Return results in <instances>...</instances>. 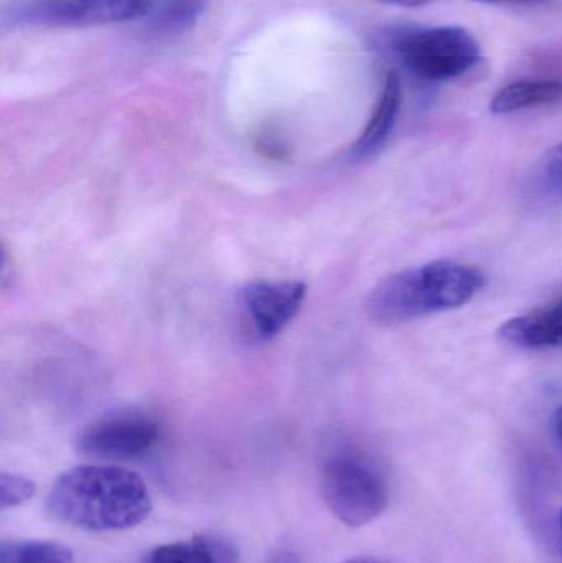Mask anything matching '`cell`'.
<instances>
[{
  "label": "cell",
  "instance_id": "obj_1",
  "mask_svg": "<svg viewBox=\"0 0 562 563\" xmlns=\"http://www.w3.org/2000/svg\"><path fill=\"white\" fill-rule=\"evenodd\" d=\"M59 522L91 532L124 531L152 511L147 485L137 473L114 465H79L62 473L46 498Z\"/></svg>",
  "mask_w": 562,
  "mask_h": 563
},
{
  "label": "cell",
  "instance_id": "obj_2",
  "mask_svg": "<svg viewBox=\"0 0 562 563\" xmlns=\"http://www.w3.org/2000/svg\"><path fill=\"white\" fill-rule=\"evenodd\" d=\"M484 285L485 276L477 267L438 261L401 271L379 282L366 298V311L376 323H405L462 307Z\"/></svg>",
  "mask_w": 562,
  "mask_h": 563
},
{
  "label": "cell",
  "instance_id": "obj_3",
  "mask_svg": "<svg viewBox=\"0 0 562 563\" xmlns=\"http://www.w3.org/2000/svg\"><path fill=\"white\" fill-rule=\"evenodd\" d=\"M323 501L350 528H362L383 515L389 503L388 479L370 453L339 445L327 453L320 468Z\"/></svg>",
  "mask_w": 562,
  "mask_h": 563
},
{
  "label": "cell",
  "instance_id": "obj_4",
  "mask_svg": "<svg viewBox=\"0 0 562 563\" xmlns=\"http://www.w3.org/2000/svg\"><path fill=\"white\" fill-rule=\"evenodd\" d=\"M392 55L425 82L461 78L481 65L482 48L464 26H401L386 36Z\"/></svg>",
  "mask_w": 562,
  "mask_h": 563
},
{
  "label": "cell",
  "instance_id": "obj_5",
  "mask_svg": "<svg viewBox=\"0 0 562 563\" xmlns=\"http://www.w3.org/2000/svg\"><path fill=\"white\" fill-rule=\"evenodd\" d=\"M155 0H26L3 16L10 26H88L142 19Z\"/></svg>",
  "mask_w": 562,
  "mask_h": 563
},
{
  "label": "cell",
  "instance_id": "obj_6",
  "mask_svg": "<svg viewBox=\"0 0 562 563\" xmlns=\"http://www.w3.org/2000/svg\"><path fill=\"white\" fill-rule=\"evenodd\" d=\"M307 285L300 280H253L236 294L240 331L250 341L279 334L299 313Z\"/></svg>",
  "mask_w": 562,
  "mask_h": 563
},
{
  "label": "cell",
  "instance_id": "obj_7",
  "mask_svg": "<svg viewBox=\"0 0 562 563\" xmlns=\"http://www.w3.org/2000/svg\"><path fill=\"white\" fill-rule=\"evenodd\" d=\"M161 437V423L142 410H121L79 430L75 446L98 460H132L145 455Z\"/></svg>",
  "mask_w": 562,
  "mask_h": 563
},
{
  "label": "cell",
  "instance_id": "obj_8",
  "mask_svg": "<svg viewBox=\"0 0 562 563\" xmlns=\"http://www.w3.org/2000/svg\"><path fill=\"white\" fill-rule=\"evenodd\" d=\"M502 340L521 350L562 346V297L537 310L510 318L498 330Z\"/></svg>",
  "mask_w": 562,
  "mask_h": 563
},
{
  "label": "cell",
  "instance_id": "obj_9",
  "mask_svg": "<svg viewBox=\"0 0 562 563\" xmlns=\"http://www.w3.org/2000/svg\"><path fill=\"white\" fill-rule=\"evenodd\" d=\"M141 563H240V551L223 536L200 534L158 545Z\"/></svg>",
  "mask_w": 562,
  "mask_h": 563
},
{
  "label": "cell",
  "instance_id": "obj_10",
  "mask_svg": "<svg viewBox=\"0 0 562 563\" xmlns=\"http://www.w3.org/2000/svg\"><path fill=\"white\" fill-rule=\"evenodd\" d=\"M401 78L398 73L389 71L379 95L378 104L373 111L372 119L366 124L365 131L353 145L352 154L359 158L375 154L386 141L395 128L401 108Z\"/></svg>",
  "mask_w": 562,
  "mask_h": 563
},
{
  "label": "cell",
  "instance_id": "obj_11",
  "mask_svg": "<svg viewBox=\"0 0 562 563\" xmlns=\"http://www.w3.org/2000/svg\"><path fill=\"white\" fill-rule=\"evenodd\" d=\"M562 99L561 79H520L504 86L492 98L494 114H515L527 109L553 104Z\"/></svg>",
  "mask_w": 562,
  "mask_h": 563
},
{
  "label": "cell",
  "instance_id": "obj_12",
  "mask_svg": "<svg viewBox=\"0 0 562 563\" xmlns=\"http://www.w3.org/2000/svg\"><path fill=\"white\" fill-rule=\"evenodd\" d=\"M210 0H164L154 10L148 33L157 40H172L185 35L197 25Z\"/></svg>",
  "mask_w": 562,
  "mask_h": 563
},
{
  "label": "cell",
  "instance_id": "obj_13",
  "mask_svg": "<svg viewBox=\"0 0 562 563\" xmlns=\"http://www.w3.org/2000/svg\"><path fill=\"white\" fill-rule=\"evenodd\" d=\"M75 555L66 545L53 541H3L0 563H73Z\"/></svg>",
  "mask_w": 562,
  "mask_h": 563
},
{
  "label": "cell",
  "instance_id": "obj_14",
  "mask_svg": "<svg viewBox=\"0 0 562 563\" xmlns=\"http://www.w3.org/2000/svg\"><path fill=\"white\" fill-rule=\"evenodd\" d=\"M36 486L32 479L19 473H0V508H19L35 496Z\"/></svg>",
  "mask_w": 562,
  "mask_h": 563
},
{
  "label": "cell",
  "instance_id": "obj_15",
  "mask_svg": "<svg viewBox=\"0 0 562 563\" xmlns=\"http://www.w3.org/2000/svg\"><path fill=\"white\" fill-rule=\"evenodd\" d=\"M537 184L548 197L562 200V144L550 148L540 162Z\"/></svg>",
  "mask_w": 562,
  "mask_h": 563
},
{
  "label": "cell",
  "instance_id": "obj_16",
  "mask_svg": "<svg viewBox=\"0 0 562 563\" xmlns=\"http://www.w3.org/2000/svg\"><path fill=\"white\" fill-rule=\"evenodd\" d=\"M264 563H300V561L293 551L280 549V551L273 552Z\"/></svg>",
  "mask_w": 562,
  "mask_h": 563
},
{
  "label": "cell",
  "instance_id": "obj_17",
  "mask_svg": "<svg viewBox=\"0 0 562 563\" xmlns=\"http://www.w3.org/2000/svg\"><path fill=\"white\" fill-rule=\"evenodd\" d=\"M382 3H388V5L406 7V9H415V7L428 5V3L434 2V0H378Z\"/></svg>",
  "mask_w": 562,
  "mask_h": 563
},
{
  "label": "cell",
  "instance_id": "obj_18",
  "mask_svg": "<svg viewBox=\"0 0 562 563\" xmlns=\"http://www.w3.org/2000/svg\"><path fill=\"white\" fill-rule=\"evenodd\" d=\"M475 2L497 3V5H531V3H543L547 0H475Z\"/></svg>",
  "mask_w": 562,
  "mask_h": 563
},
{
  "label": "cell",
  "instance_id": "obj_19",
  "mask_svg": "<svg viewBox=\"0 0 562 563\" xmlns=\"http://www.w3.org/2000/svg\"><path fill=\"white\" fill-rule=\"evenodd\" d=\"M553 432L554 437H557L558 443H560L562 449V407L561 409L557 410V413H554Z\"/></svg>",
  "mask_w": 562,
  "mask_h": 563
},
{
  "label": "cell",
  "instance_id": "obj_20",
  "mask_svg": "<svg viewBox=\"0 0 562 563\" xmlns=\"http://www.w3.org/2000/svg\"><path fill=\"white\" fill-rule=\"evenodd\" d=\"M343 563H393L382 558H372V555H365V558L350 559V561Z\"/></svg>",
  "mask_w": 562,
  "mask_h": 563
},
{
  "label": "cell",
  "instance_id": "obj_21",
  "mask_svg": "<svg viewBox=\"0 0 562 563\" xmlns=\"http://www.w3.org/2000/svg\"><path fill=\"white\" fill-rule=\"evenodd\" d=\"M560 532H561V551H562V511L560 516Z\"/></svg>",
  "mask_w": 562,
  "mask_h": 563
}]
</instances>
